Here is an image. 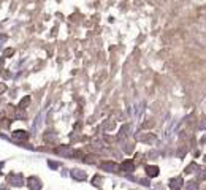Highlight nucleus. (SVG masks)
<instances>
[{
	"label": "nucleus",
	"mask_w": 206,
	"mask_h": 190,
	"mask_svg": "<svg viewBox=\"0 0 206 190\" xmlns=\"http://www.w3.org/2000/svg\"><path fill=\"white\" fill-rule=\"evenodd\" d=\"M181 185H182V179L181 177H175V179L170 181V187H171L173 190H178Z\"/></svg>",
	"instance_id": "obj_2"
},
{
	"label": "nucleus",
	"mask_w": 206,
	"mask_h": 190,
	"mask_svg": "<svg viewBox=\"0 0 206 190\" xmlns=\"http://www.w3.org/2000/svg\"><path fill=\"white\" fill-rule=\"evenodd\" d=\"M102 168H103V170H106V171H111V173H116L119 166H117L114 162H103L102 163Z\"/></svg>",
	"instance_id": "obj_1"
},
{
	"label": "nucleus",
	"mask_w": 206,
	"mask_h": 190,
	"mask_svg": "<svg viewBox=\"0 0 206 190\" xmlns=\"http://www.w3.org/2000/svg\"><path fill=\"white\" fill-rule=\"evenodd\" d=\"M72 174H73V176H76V179H84V177H86V174L82 173V171H78V170H75Z\"/></svg>",
	"instance_id": "obj_5"
},
{
	"label": "nucleus",
	"mask_w": 206,
	"mask_h": 190,
	"mask_svg": "<svg viewBox=\"0 0 206 190\" xmlns=\"http://www.w3.org/2000/svg\"><path fill=\"white\" fill-rule=\"evenodd\" d=\"M146 173H148L149 177H154L159 174V168L157 166H146Z\"/></svg>",
	"instance_id": "obj_3"
},
{
	"label": "nucleus",
	"mask_w": 206,
	"mask_h": 190,
	"mask_svg": "<svg viewBox=\"0 0 206 190\" xmlns=\"http://www.w3.org/2000/svg\"><path fill=\"white\" fill-rule=\"evenodd\" d=\"M122 168H124V170H127V171L133 170V162H130V160H127V162H124Z\"/></svg>",
	"instance_id": "obj_4"
}]
</instances>
